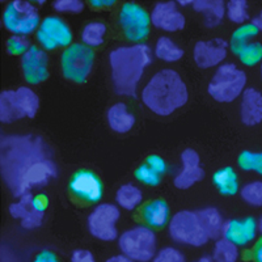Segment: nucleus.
<instances>
[{
    "mask_svg": "<svg viewBox=\"0 0 262 262\" xmlns=\"http://www.w3.org/2000/svg\"><path fill=\"white\" fill-rule=\"evenodd\" d=\"M118 247L134 262H151L158 252V237L151 227L138 224L119 235Z\"/></svg>",
    "mask_w": 262,
    "mask_h": 262,
    "instance_id": "5",
    "label": "nucleus"
},
{
    "mask_svg": "<svg viewBox=\"0 0 262 262\" xmlns=\"http://www.w3.org/2000/svg\"><path fill=\"white\" fill-rule=\"evenodd\" d=\"M3 25L15 36H29L37 32L41 25L38 8L29 2H11L3 12Z\"/></svg>",
    "mask_w": 262,
    "mask_h": 262,
    "instance_id": "8",
    "label": "nucleus"
},
{
    "mask_svg": "<svg viewBox=\"0 0 262 262\" xmlns=\"http://www.w3.org/2000/svg\"><path fill=\"white\" fill-rule=\"evenodd\" d=\"M252 24H253L254 27H256L257 29H258V32L262 33V9H261V11H259L258 15H257L256 17L253 18V21H252Z\"/></svg>",
    "mask_w": 262,
    "mask_h": 262,
    "instance_id": "46",
    "label": "nucleus"
},
{
    "mask_svg": "<svg viewBox=\"0 0 262 262\" xmlns=\"http://www.w3.org/2000/svg\"><path fill=\"white\" fill-rule=\"evenodd\" d=\"M117 205L123 210L133 211L143 202V193L134 184H123L116 193Z\"/></svg>",
    "mask_w": 262,
    "mask_h": 262,
    "instance_id": "26",
    "label": "nucleus"
},
{
    "mask_svg": "<svg viewBox=\"0 0 262 262\" xmlns=\"http://www.w3.org/2000/svg\"><path fill=\"white\" fill-rule=\"evenodd\" d=\"M11 216L20 221L21 227L25 229L38 228L43 222L45 214L39 212L33 206V195L30 193L20 196V200L11 203L8 207Z\"/></svg>",
    "mask_w": 262,
    "mask_h": 262,
    "instance_id": "19",
    "label": "nucleus"
},
{
    "mask_svg": "<svg viewBox=\"0 0 262 262\" xmlns=\"http://www.w3.org/2000/svg\"><path fill=\"white\" fill-rule=\"evenodd\" d=\"M39 109V98L29 86L0 93V121L15 122L17 119L34 118Z\"/></svg>",
    "mask_w": 262,
    "mask_h": 262,
    "instance_id": "6",
    "label": "nucleus"
},
{
    "mask_svg": "<svg viewBox=\"0 0 262 262\" xmlns=\"http://www.w3.org/2000/svg\"><path fill=\"white\" fill-rule=\"evenodd\" d=\"M71 262H96V258L91 250L75 249L71 254Z\"/></svg>",
    "mask_w": 262,
    "mask_h": 262,
    "instance_id": "40",
    "label": "nucleus"
},
{
    "mask_svg": "<svg viewBox=\"0 0 262 262\" xmlns=\"http://www.w3.org/2000/svg\"><path fill=\"white\" fill-rule=\"evenodd\" d=\"M105 262H134V261L128 258V257H126L125 254H116V256H112L111 258H107Z\"/></svg>",
    "mask_w": 262,
    "mask_h": 262,
    "instance_id": "45",
    "label": "nucleus"
},
{
    "mask_svg": "<svg viewBox=\"0 0 262 262\" xmlns=\"http://www.w3.org/2000/svg\"><path fill=\"white\" fill-rule=\"evenodd\" d=\"M95 63V53L84 43H72L62 53L60 66L63 76L74 83H85Z\"/></svg>",
    "mask_w": 262,
    "mask_h": 262,
    "instance_id": "9",
    "label": "nucleus"
},
{
    "mask_svg": "<svg viewBox=\"0 0 262 262\" xmlns=\"http://www.w3.org/2000/svg\"><path fill=\"white\" fill-rule=\"evenodd\" d=\"M109 63L117 95L134 98L144 70L152 63V50L146 43L119 46L109 54Z\"/></svg>",
    "mask_w": 262,
    "mask_h": 262,
    "instance_id": "2",
    "label": "nucleus"
},
{
    "mask_svg": "<svg viewBox=\"0 0 262 262\" xmlns=\"http://www.w3.org/2000/svg\"><path fill=\"white\" fill-rule=\"evenodd\" d=\"M0 167L4 182L15 196H23L57 176L50 149L34 135L2 138Z\"/></svg>",
    "mask_w": 262,
    "mask_h": 262,
    "instance_id": "1",
    "label": "nucleus"
},
{
    "mask_svg": "<svg viewBox=\"0 0 262 262\" xmlns=\"http://www.w3.org/2000/svg\"><path fill=\"white\" fill-rule=\"evenodd\" d=\"M106 34V25L100 21H93L86 24L81 30V42L88 48H98L104 43Z\"/></svg>",
    "mask_w": 262,
    "mask_h": 262,
    "instance_id": "30",
    "label": "nucleus"
},
{
    "mask_svg": "<svg viewBox=\"0 0 262 262\" xmlns=\"http://www.w3.org/2000/svg\"><path fill=\"white\" fill-rule=\"evenodd\" d=\"M84 3L80 0H58L53 3V8L58 13H69V15H79L84 11Z\"/></svg>",
    "mask_w": 262,
    "mask_h": 262,
    "instance_id": "38",
    "label": "nucleus"
},
{
    "mask_svg": "<svg viewBox=\"0 0 262 262\" xmlns=\"http://www.w3.org/2000/svg\"><path fill=\"white\" fill-rule=\"evenodd\" d=\"M258 33V29H257L252 23L240 25V27L232 33V36H231V41H229L231 51H232L235 55H237V54L240 53V50H242L245 45L250 43V42L253 41V38H256Z\"/></svg>",
    "mask_w": 262,
    "mask_h": 262,
    "instance_id": "28",
    "label": "nucleus"
},
{
    "mask_svg": "<svg viewBox=\"0 0 262 262\" xmlns=\"http://www.w3.org/2000/svg\"><path fill=\"white\" fill-rule=\"evenodd\" d=\"M37 41L45 50L69 48L72 45L71 28L58 16H48L41 21L36 32Z\"/></svg>",
    "mask_w": 262,
    "mask_h": 262,
    "instance_id": "12",
    "label": "nucleus"
},
{
    "mask_svg": "<svg viewBox=\"0 0 262 262\" xmlns=\"http://www.w3.org/2000/svg\"><path fill=\"white\" fill-rule=\"evenodd\" d=\"M257 224H258V232L262 235V216L259 217V221L257 222Z\"/></svg>",
    "mask_w": 262,
    "mask_h": 262,
    "instance_id": "49",
    "label": "nucleus"
},
{
    "mask_svg": "<svg viewBox=\"0 0 262 262\" xmlns=\"http://www.w3.org/2000/svg\"><path fill=\"white\" fill-rule=\"evenodd\" d=\"M33 206H34V209L37 211L45 214L46 209L49 207L48 195H45V194H36V195H33Z\"/></svg>",
    "mask_w": 262,
    "mask_h": 262,
    "instance_id": "41",
    "label": "nucleus"
},
{
    "mask_svg": "<svg viewBox=\"0 0 262 262\" xmlns=\"http://www.w3.org/2000/svg\"><path fill=\"white\" fill-rule=\"evenodd\" d=\"M200 222L202 224L203 229H205L206 235L209 236V238H217L223 235V228H224V221L223 215L216 207H205L201 209L200 211H196Z\"/></svg>",
    "mask_w": 262,
    "mask_h": 262,
    "instance_id": "24",
    "label": "nucleus"
},
{
    "mask_svg": "<svg viewBox=\"0 0 262 262\" xmlns=\"http://www.w3.org/2000/svg\"><path fill=\"white\" fill-rule=\"evenodd\" d=\"M249 6L245 0H231L226 4V16L233 24L244 25L249 20Z\"/></svg>",
    "mask_w": 262,
    "mask_h": 262,
    "instance_id": "31",
    "label": "nucleus"
},
{
    "mask_svg": "<svg viewBox=\"0 0 262 262\" xmlns=\"http://www.w3.org/2000/svg\"><path fill=\"white\" fill-rule=\"evenodd\" d=\"M48 54L42 48L30 46L29 50L21 57V69L27 83L37 85L43 83L49 78Z\"/></svg>",
    "mask_w": 262,
    "mask_h": 262,
    "instance_id": "15",
    "label": "nucleus"
},
{
    "mask_svg": "<svg viewBox=\"0 0 262 262\" xmlns=\"http://www.w3.org/2000/svg\"><path fill=\"white\" fill-rule=\"evenodd\" d=\"M182 169L173 179V184L177 189L186 190L190 189L194 184L202 181L205 177V170L201 167V158L198 152L193 148H186L181 154Z\"/></svg>",
    "mask_w": 262,
    "mask_h": 262,
    "instance_id": "17",
    "label": "nucleus"
},
{
    "mask_svg": "<svg viewBox=\"0 0 262 262\" xmlns=\"http://www.w3.org/2000/svg\"><path fill=\"white\" fill-rule=\"evenodd\" d=\"M247 90V74L235 63H223L215 71L207 92L217 102H233Z\"/></svg>",
    "mask_w": 262,
    "mask_h": 262,
    "instance_id": "4",
    "label": "nucleus"
},
{
    "mask_svg": "<svg viewBox=\"0 0 262 262\" xmlns=\"http://www.w3.org/2000/svg\"><path fill=\"white\" fill-rule=\"evenodd\" d=\"M90 4L93 7V8H104V7L114 6L116 2H114V0H102V2H98V0H91Z\"/></svg>",
    "mask_w": 262,
    "mask_h": 262,
    "instance_id": "44",
    "label": "nucleus"
},
{
    "mask_svg": "<svg viewBox=\"0 0 262 262\" xmlns=\"http://www.w3.org/2000/svg\"><path fill=\"white\" fill-rule=\"evenodd\" d=\"M238 59L245 66H256L262 62V43L258 41H252L245 45L237 54Z\"/></svg>",
    "mask_w": 262,
    "mask_h": 262,
    "instance_id": "34",
    "label": "nucleus"
},
{
    "mask_svg": "<svg viewBox=\"0 0 262 262\" xmlns=\"http://www.w3.org/2000/svg\"><path fill=\"white\" fill-rule=\"evenodd\" d=\"M151 24L164 32H180L185 28L186 18L180 11L176 2L158 3L151 11Z\"/></svg>",
    "mask_w": 262,
    "mask_h": 262,
    "instance_id": "16",
    "label": "nucleus"
},
{
    "mask_svg": "<svg viewBox=\"0 0 262 262\" xmlns=\"http://www.w3.org/2000/svg\"><path fill=\"white\" fill-rule=\"evenodd\" d=\"M228 48L229 43L223 38L198 41L193 50L194 62L203 70L219 67L228 55Z\"/></svg>",
    "mask_w": 262,
    "mask_h": 262,
    "instance_id": "13",
    "label": "nucleus"
},
{
    "mask_svg": "<svg viewBox=\"0 0 262 262\" xmlns=\"http://www.w3.org/2000/svg\"><path fill=\"white\" fill-rule=\"evenodd\" d=\"M211 257L214 262H237L240 250L237 245L228 242L227 238L219 237L212 248Z\"/></svg>",
    "mask_w": 262,
    "mask_h": 262,
    "instance_id": "29",
    "label": "nucleus"
},
{
    "mask_svg": "<svg viewBox=\"0 0 262 262\" xmlns=\"http://www.w3.org/2000/svg\"><path fill=\"white\" fill-rule=\"evenodd\" d=\"M151 262H186L184 253L174 247H165L158 250Z\"/></svg>",
    "mask_w": 262,
    "mask_h": 262,
    "instance_id": "37",
    "label": "nucleus"
},
{
    "mask_svg": "<svg viewBox=\"0 0 262 262\" xmlns=\"http://www.w3.org/2000/svg\"><path fill=\"white\" fill-rule=\"evenodd\" d=\"M107 123L111 128L118 134L128 133L135 125L134 114L128 111V107L123 102H117L109 107L106 113Z\"/></svg>",
    "mask_w": 262,
    "mask_h": 262,
    "instance_id": "23",
    "label": "nucleus"
},
{
    "mask_svg": "<svg viewBox=\"0 0 262 262\" xmlns=\"http://www.w3.org/2000/svg\"><path fill=\"white\" fill-rule=\"evenodd\" d=\"M119 25L128 41L140 42L148 37L151 17L139 4L125 3L119 11Z\"/></svg>",
    "mask_w": 262,
    "mask_h": 262,
    "instance_id": "11",
    "label": "nucleus"
},
{
    "mask_svg": "<svg viewBox=\"0 0 262 262\" xmlns=\"http://www.w3.org/2000/svg\"><path fill=\"white\" fill-rule=\"evenodd\" d=\"M258 224L252 216L244 219H229L224 223L223 237L237 247H247L256 240Z\"/></svg>",
    "mask_w": 262,
    "mask_h": 262,
    "instance_id": "18",
    "label": "nucleus"
},
{
    "mask_svg": "<svg viewBox=\"0 0 262 262\" xmlns=\"http://www.w3.org/2000/svg\"><path fill=\"white\" fill-rule=\"evenodd\" d=\"M240 196L248 205L262 207V181H250L240 189Z\"/></svg>",
    "mask_w": 262,
    "mask_h": 262,
    "instance_id": "33",
    "label": "nucleus"
},
{
    "mask_svg": "<svg viewBox=\"0 0 262 262\" xmlns=\"http://www.w3.org/2000/svg\"><path fill=\"white\" fill-rule=\"evenodd\" d=\"M168 232L176 244L201 248L209 243V236L200 222L196 211L182 210L170 217Z\"/></svg>",
    "mask_w": 262,
    "mask_h": 262,
    "instance_id": "7",
    "label": "nucleus"
},
{
    "mask_svg": "<svg viewBox=\"0 0 262 262\" xmlns=\"http://www.w3.org/2000/svg\"><path fill=\"white\" fill-rule=\"evenodd\" d=\"M146 164H148L149 167L154 170H156L159 174H164V173L168 170L167 161L164 160V159L159 155H149L148 158H147Z\"/></svg>",
    "mask_w": 262,
    "mask_h": 262,
    "instance_id": "39",
    "label": "nucleus"
},
{
    "mask_svg": "<svg viewBox=\"0 0 262 262\" xmlns=\"http://www.w3.org/2000/svg\"><path fill=\"white\" fill-rule=\"evenodd\" d=\"M142 217L151 228H163L170 221V210L164 200H154L142 209Z\"/></svg>",
    "mask_w": 262,
    "mask_h": 262,
    "instance_id": "21",
    "label": "nucleus"
},
{
    "mask_svg": "<svg viewBox=\"0 0 262 262\" xmlns=\"http://www.w3.org/2000/svg\"><path fill=\"white\" fill-rule=\"evenodd\" d=\"M121 211L118 206L113 203H98L91 211L88 216V231L97 240L111 243L117 240L118 236V224Z\"/></svg>",
    "mask_w": 262,
    "mask_h": 262,
    "instance_id": "10",
    "label": "nucleus"
},
{
    "mask_svg": "<svg viewBox=\"0 0 262 262\" xmlns=\"http://www.w3.org/2000/svg\"><path fill=\"white\" fill-rule=\"evenodd\" d=\"M212 262H214V259H212Z\"/></svg>",
    "mask_w": 262,
    "mask_h": 262,
    "instance_id": "51",
    "label": "nucleus"
},
{
    "mask_svg": "<svg viewBox=\"0 0 262 262\" xmlns=\"http://www.w3.org/2000/svg\"><path fill=\"white\" fill-rule=\"evenodd\" d=\"M184 50L177 45L169 37H160L156 41L155 49H154V55L158 59L167 63H176L184 57Z\"/></svg>",
    "mask_w": 262,
    "mask_h": 262,
    "instance_id": "27",
    "label": "nucleus"
},
{
    "mask_svg": "<svg viewBox=\"0 0 262 262\" xmlns=\"http://www.w3.org/2000/svg\"><path fill=\"white\" fill-rule=\"evenodd\" d=\"M177 6H193V2H179Z\"/></svg>",
    "mask_w": 262,
    "mask_h": 262,
    "instance_id": "48",
    "label": "nucleus"
},
{
    "mask_svg": "<svg viewBox=\"0 0 262 262\" xmlns=\"http://www.w3.org/2000/svg\"><path fill=\"white\" fill-rule=\"evenodd\" d=\"M33 262H59V259H58L57 254L54 253V252L43 249L36 254Z\"/></svg>",
    "mask_w": 262,
    "mask_h": 262,
    "instance_id": "42",
    "label": "nucleus"
},
{
    "mask_svg": "<svg viewBox=\"0 0 262 262\" xmlns=\"http://www.w3.org/2000/svg\"><path fill=\"white\" fill-rule=\"evenodd\" d=\"M240 118L245 126H257L262 122V93L256 88H247L242 95Z\"/></svg>",
    "mask_w": 262,
    "mask_h": 262,
    "instance_id": "20",
    "label": "nucleus"
},
{
    "mask_svg": "<svg viewBox=\"0 0 262 262\" xmlns=\"http://www.w3.org/2000/svg\"><path fill=\"white\" fill-rule=\"evenodd\" d=\"M212 182L217 191L223 195H235L240 191L237 173L232 167H224L216 170L212 176Z\"/></svg>",
    "mask_w": 262,
    "mask_h": 262,
    "instance_id": "25",
    "label": "nucleus"
},
{
    "mask_svg": "<svg viewBox=\"0 0 262 262\" xmlns=\"http://www.w3.org/2000/svg\"><path fill=\"white\" fill-rule=\"evenodd\" d=\"M140 98L152 113L167 117L188 102V86L179 72L163 69L143 86Z\"/></svg>",
    "mask_w": 262,
    "mask_h": 262,
    "instance_id": "3",
    "label": "nucleus"
},
{
    "mask_svg": "<svg viewBox=\"0 0 262 262\" xmlns=\"http://www.w3.org/2000/svg\"><path fill=\"white\" fill-rule=\"evenodd\" d=\"M135 179L139 182L144 185H148V186H158L161 182V174H159L156 170L152 169L148 164H142L135 169L134 172Z\"/></svg>",
    "mask_w": 262,
    "mask_h": 262,
    "instance_id": "35",
    "label": "nucleus"
},
{
    "mask_svg": "<svg viewBox=\"0 0 262 262\" xmlns=\"http://www.w3.org/2000/svg\"><path fill=\"white\" fill-rule=\"evenodd\" d=\"M259 72H261V78H262V62H261V66H259Z\"/></svg>",
    "mask_w": 262,
    "mask_h": 262,
    "instance_id": "50",
    "label": "nucleus"
},
{
    "mask_svg": "<svg viewBox=\"0 0 262 262\" xmlns=\"http://www.w3.org/2000/svg\"><path fill=\"white\" fill-rule=\"evenodd\" d=\"M193 262H212V257L203 256V257H201V258L195 259V261H193Z\"/></svg>",
    "mask_w": 262,
    "mask_h": 262,
    "instance_id": "47",
    "label": "nucleus"
},
{
    "mask_svg": "<svg viewBox=\"0 0 262 262\" xmlns=\"http://www.w3.org/2000/svg\"><path fill=\"white\" fill-rule=\"evenodd\" d=\"M237 165L245 172H254L262 176V152L243 151L237 158Z\"/></svg>",
    "mask_w": 262,
    "mask_h": 262,
    "instance_id": "32",
    "label": "nucleus"
},
{
    "mask_svg": "<svg viewBox=\"0 0 262 262\" xmlns=\"http://www.w3.org/2000/svg\"><path fill=\"white\" fill-rule=\"evenodd\" d=\"M30 41L27 36H12L7 39V51L9 55H24L30 49Z\"/></svg>",
    "mask_w": 262,
    "mask_h": 262,
    "instance_id": "36",
    "label": "nucleus"
},
{
    "mask_svg": "<svg viewBox=\"0 0 262 262\" xmlns=\"http://www.w3.org/2000/svg\"><path fill=\"white\" fill-rule=\"evenodd\" d=\"M193 9L196 13H202L207 28L221 25L226 16V3L222 0H196L193 2Z\"/></svg>",
    "mask_w": 262,
    "mask_h": 262,
    "instance_id": "22",
    "label": "nucleus"
},
{
    "mask_svg": "<svg viewBox=\"0 0 262 262\" xmlns=\"http://www.w3.org/2000/svg\"><path fill=\"white\" fill-rule=\"evenodd\" d=\"M70 190L86 203H98L102 198V182L91 170H79L70 180Z\"/></svg>",
    "mask_w": 262,
    "mask_h": 262,
    "instance_id": "14",
    "label": "nucleus"
},
{
    "mask_svg": "<svg viewBox=\"0 0 262 262\" xmlns=\"http://www.w3.org/2000/svg\"><path fill=\"white\" fill-rule=\"evenodd\" d=\"M252 254H253L254 262H262V237L256 243L253 250H252Z\"/></svg>",
    "mask_w": 262,
    "mask_h": 262,
    "instance_id": "43",
    "label": "nucleus"
}]
</instances>
